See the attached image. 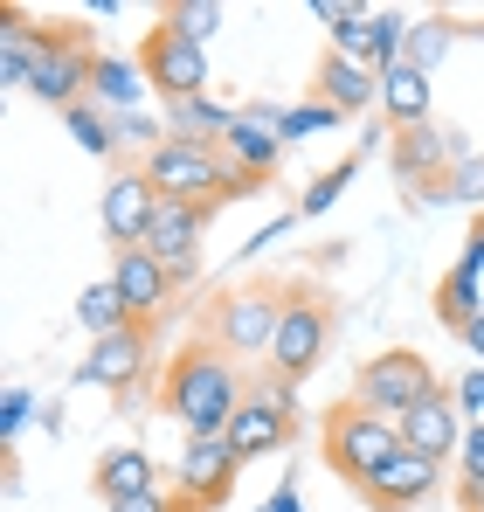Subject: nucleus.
<instances>
[{
	"label": "nucleus",
	"mask_w": 484,
	"mask_h": 512,
	"mask_svg": "<svg viewBox=\"0 0 484 512\" xmlns=\"http://www.w3.org/2000/svg\"><path fill=\"white\" fill-rule=\"evenodd\" d=\"M97 77V56L83 49L77 28H42L35 35V56H28V90L56 111H77V90Z\"/></svg>",
	"instance_id": "7"
},
{
	"label": "nucleus",
	"mask_w": 484,
	"mask_h": 512,
	"mask_svg": "<svg viewBox=\"0 0 484 512\" xmlns=\"http://www.w3.org/2000/svg\"><path fill=\"white\" fill-rule=\"evenodd\" d=\"M63 118H70V132H77V146H83V153H111V146H118V118H97L90 104L63 111Z\"/></svg>",
	"instance_id": "29"
},
{
	"label": "nucleus",
	"mask_w": 484,
	"mask_h": 512,
	"mask_svg": "<svg viewBox=\"0 0 484 512\" xmlns=\"http://www.w3.org/2000/svg\"><path fill=\"white\" fill-rule=\"evenodd\" d=\"M478 305H484V298H478V277H471V270H450V277L436 284V319H443V326L464 333L471 319H484Z\"/></svg>",
	"instance_id": "24"
},
{
	"label": "nucleus",
	"mask_w": 484,
	"mask_h": 512,
	"mask_svg": "<svg viewBox=\"0 0 484 512\" xmlns=\"http://www.w3.org/2000/svg\"><path fill=\"white\" fill-rule=\"evenodd\" d=\"M146 360H153V326H125V333H111V340L90 346V360L77 367L83 388H104V395H125L139 374H146Z\"/></svg>",
	"instance_id": "13"
},
{
	"label": "nucleus",
	"mask_w": 484,
	"mask_h": 512,
	"mask_svg": "<svg viewBox=\"0 0 484 512\" xmlns=\"http://www.w3.org/2000/svg\"><path fill=\"white\" fill-rule=\"evenodd\" d=\"M263 512H298V492L284 485V492H277V499H270V506H263Z\"/></svg>",
	"instance_id": "36"
},
{
	"label": "nucleus",
	"mask_w": 484,
	"mask_h": 512,
	"mask_svg": "<svg viewBox=\"0 0 484 512\" xmlns=\"http://www.w3.org/2000/svg\"><path fill=\"white\" fill-rule=\"evenodd\" d=\"M139 492H160V464L146 450H104L97 457V499L118 506V499H139Z\"/></svg>",
	"instance_id": "19"
},
{
	"label": "nucleus",
	"mask_w": 484,
	"mask_h": 512,
	"mask_svg": "<svg viewBox=\"0 0 484 512\" xmlns=\"http://www.w3.org/2000/svg\"><path fill=\"white\" fill-rule=\"evenodd\" d=\"M450 42H457V28H450V21H415V28H408V56H402V63H415V70L429 77V70L450 56Z\"/></svg>",
	"instance_id": "26"
},
{
	"label": "nucleus",
	"mask_w": 484,
	"mask_h": 512,
	"mask_svg": "<svg viewBox=\"0 0 484 512\" xmlns=\"http://www.w3.org/2000/svg\"><path fill=\"white\" fill-rule=\"evenodd\" d=\"M353 173H360V160H339L332 173H319V180L305 187V201H298V215H325V208H332V201H339V194L353 187Z\"/></svg>",
	"instance_id": "28"
},
{
	"label": "nucleus",
	"mask_w": 484,
	"mask_h": 512,
	"mask_svg": "<svg viewBox=\"0 0 484 512\" xmlns=\"http://www.w3.org/2000/svg\"><path fill=\"white\" fill-rule=\"evenodd\" d=\"M436 395V367L415 353V346H395V353H374L367 367H360V381H353V402L360 409H374V416H388V423H402L415 402H429Z\"/></svg>",
	"instance_id": "6"
},
{
	"label": "nucleus",
	"mask_w": 484,
	"mask_h": 512,
	"mask_svg": "<svg viewBox=\"0 0 484 512\" xmlns=\"http://www.w3.org/2000/svg\"><path fill=\"white\" fill-rule=\"evenodd\" d=\"M436 478H443V464L436 457H415V450H395L381 471H374V485L360 492L374 512H415L429 492H436Z\"/></svg>",
	"instance_id": "15"
},
{
	"label": "nucleus",
	"mask_w": 484,
	"mask_h": 512,
	"mask_svg": "<svg viewBox=\"0 0 484 512\" xmlns=\"http://www.w3.org/2000/svg\"><path fill=\"white\" fill-rule=\"evenodd\" d=\"M77 326L90 333V340H111V333H125V326H139V319H132V305H125V291H118V284L104 277V284H90V291L77 298Z\"/></svg>",
	"instance_id": "23"
},
{
	"label": "nucleus",
	"mask_w": 484,
	"mask_h": 512,
	"mask_svg": "<svg viewBox=\"0 0 484 512\" xmlns=\"http://www.w3.org/2000/svg\"><path fill=\"white\" fill-rule=\"evenodd\" d=\"M28 409H35V395H28V388H7V402H0V436H7V443H14V429L28 423Z\"/></svg>",
	"instance_id": "33"
},
{
	"label": "nucleus",
	"mask_w": 484,
	"mask_h": 512,
	"mask_svg": "<svg viewBox=\"0 0 484 512\" xmlns=\"http://www.w3.org/2000/svg\"><path fill=\"white\" fill-rule=\"evenodd\" d=\"M457 464H464V485H484V423L464 429V450H457Z\"/></svg>",
	"instance_id": "31"
},
{
	"label": "nucleus",
	"mask_w": 484,
	"mask_h": 512,
	"mask_svg": "<svg viewBox=\"0 0 484 512\" xmlns=\"http://www.w3.org/2000/svg\"><path fill=\"white\" fill-rule=\"evenodd\" d=\"M160 402L187 436H229V423H236V409L249 395H242V374H236V360H229L222 346L187 340L173 353V367H166Z\"/></svg>",
	"instance_id": "1"
},
{
	"label": "nucleus",
	"mask_w": 484,
	"mask_h": 512,
	"mask_svg": "<svg viewBox=\"0 0 484 512\" xmlns=\"http://www.w3.org/2000/svg\"><path fill=\"white\" fill-rule=\"evenodd\" d=\"M325 340H332V312L312 284H284V326H277V346H270V374L277 381H305L325 360Z\"/></svg>",
	"instance_id": "5"
},
{
	"label": "nucleus",
	"mask_w": 484,
	"mask_h": 512,
	"mask_svg": "<svg viewBox=\"0 0 484 512\" xmlns=\"http://www.w3.org/2000/svg\"><path fill=\"white\" fill-rule=\"evenodd\" d=\"M332 125H339V111L312 97V104H291V111L277 118V139H284V146H291V139H319V132H332Z\"/></svg>",
	"instance_id": "27"
},
{
	"label": "nucleus",
	"mask_w": 484,
	"mask_h": 512,
	"mask_svg": "<svg viewBox=\"0 0 484 512\" xmlns=\"http://www.w3.org/2000/svg\"><path fill=\"white\" fill-rule=\"evenodd\" d=\"M201 222H208V208H194V201H160V215H153V229H146V250L160 256V263L173 270V277H180V284L194 277Z\"/></svg>",
	"instance_id": "17"
},
{
	"label": "nucleus",
	"mask_w": 484,
	"mask_h": 512,
	"mask_svg": "<svg viewBox=\"0 0 484 512\" xmlns=\"http://www.w3.org/2000/svg\"><path fill=\"white\" fill-rule=\"evenodd\" d=\"M291 429H298V395H291V381H263L236 409V423H229V450H236L242 464H256V457L284 450Z\"/></svg>",
	"instance_id": "10"
},
{
	"label": "nucleus",
	"mask_w": 484,
	"mask_h": 512,
	"mask_svg": "<svg viewBox=\"0 0 484 512\" xmlns=\"http://www.w3.org/2000/svg\"><path fill=\"white\" fill-rule=\"evenodd\" d=\"M111 284L125 291V305H132V319L139 326H153L166 305H173V291H180V277L166 270L153 250H118V263H111Z\"/></svg>",
	"instance_id": "14"
},
{
	"label": "nucleus",
	"mask_w": 484,
	"mask_h": 512,
	"mask_svg": "<svg viewBox=\"0 0 484 512\" xmlns=\"http://www.w3.org/2000/svg\"><path fill=\"white\" fill-rule=\"evenodd\" d=\"M97 215H104V236H111L118 250H146V229H153V215H160V187L146 180V167L111 173Z\"/></svg>",
	"instance_id": "12"
},
{
	"label": "nucleus",
	"mask_w": 484,
	"mask_h": 512,
	"mask_svg": "<svg viewBox=\"0 0 484 512\" xmlns=\"http://www.w3.org/2000/svg\"><path fill=\"white\" fill-rule=\"evenodd\" d=\"M160 21H173V28H180L187 42H201V49H208V35H215V28L229 21V7H222V0H166Z\"/></svg>",
	"instance_id": "25"
},
{
	"label": "nucleus",
	"mask_w": 484,
	"mask_h": 512,
	"mask_svg": "<svg viewBox=\"0 0 484 512\" xmlns=\"http://www.w3.org/2000/svg\"><path fill=\"white\" fill-rule=\"evenodd\" d=\"M471 512H484V506H471Z\"/></svg>",
	"instance_id": "38"
},
{
	"label": "nucleus",
	"mask_w": 484,
	"mask_h": 512,
	"mask_svg": "<svg viewBox=\"0 0 484 512\" xmlns=\"http://www.w3.org/2000/svg\"><path fill=\"white\" fill-rule=\"evenodd\" d=\"M360 14H367V7H360V0H312V21H325V28H332V35H339V28H346V21H360Z\"/></svg>",
	"instance_id": "32"
},
{
	"label": "nucleus",
	"mask_w": 484,
	"mask_h": 512,
	"mask_svg": "<svg viewBox=\"0 0 484 512\" xmlns=\"http://www.w3.org/2000/svg\"><path fill=\"white\" fill-rule=\"evenodd\" d=\"M429 77L415 70V63H395L388 77H381V111H388V125L408 132V125H429Z\"/></svg>",
	"instance_id": "22"
},
{
	"label": "nucleus",
	"mask_w": 484,
	"mask_h": 512,
	"mask_svg": "<svg viewBox=\"0 0 484 512\" xmlns=\"http://www.w3.org/2000/svg\"><path fill=\"white\" fill-rule=\"evenodd\" d=\"M146 180L160 187V201H194V208H222L249 194V180L222 160V146H187V139H160L146 153Z\"/></svg>",
	"instance_id": "2"
},
{
	"label": "nucleus",
	"mask_w": 484,
	"mask_h": 512,
	"mask_svg": "<svg viewBox=\"0 0 484 512\" xmlns=\"http://www.w3.org/2000/svg\"><path fill=\"white\" fill-rule=\"evenodd\" d=\"M450 201H484V160L478 153H464V160L450 167Z\"/></svg>",
	"instance_id": "30"
},
{
	"label": "nucleus",
	"mask_w": 484,
	"mask_h": 512,
	"mask_svg": "<svg viewBox=\"0 0 484 512\" xmlns=\"http://www.w3.org/2000/svg\"><path fill=\"white\" fill-rule=\"evenodd\" d=\"M395 450H402V429L388 423V416H374V409H360V402L325 409V464H332L353 492H367L374 471H381Z\"/></svg>",
	"instance_id": "3"
},
{
	"label": "nucleus",
	"mask_w": 484,
	"mask_h": 512,
	"mask_svg": "<svg viewBox=\"0 0 484 512\" xmlns=\"http://www.w3.org/2000/svg\"><path fill=\"white\" fill-rule=\"evenodd\" d=\"M464 346H471V353H484V319H471V326H464Z\"/></svg>",
	"instance_id": "37"
},
{
	"label": "nucleus",
	"mask_w": 484,
	"mask_h": 512,
	"mask_svg": "<svg viewBox=\"0 0 484 512\" xmlns=\"http://www.w3.org/2000/svg\"><path fill=\"white\" fill-rule=\"evenodd\" d=\"M319 104H332L339 118L374 111V104H381V77L360 70V63H346V56H325V63H319Z\"/></svg>",
	"instance_id": "18"
},
{
	"label": "nucleus",
	"mask_w": 484,
	"mask_h": 512,
	"mask_svg": "<svg viewBox=\"0 0 484 512\" xmlns=\"http://www.w3.org/2000/svg\"><path fill=\"white\" fill-rule=\"evenodd\" d=\"M402 450H415V457H436V464H443V457H450V450H464V409H457V395H443V388H436V395H429V402H415V409H408L402 423Z\"/></svg>",
	"instance_id": "16"
},
{
	"label": "nucleus",
	"mask_w": 484,
	"mask_h": 512,
	"mask_svg": "<svg viewBox=\"0 0 484 512\" xmlns=\"http://www.w3.org/2000/svg\"><path fill=\"white\" fill-rule=\"evenodd\" d=\"M242 111L215 104V97H187V104H166V139H187V146H222L236 132Z\"/></svg>",
	"instance_id": "20"
},
{
	"label": "nucleus",
	"mask_w": 484,
	"mask_h": 512,
	"mask_svg": "<svg viewBox=\"0 0 484 512\" xmlns=\"http://www.w3.org/2000/svg\"><path fill=\"white\" fill-rule=\"evenodd\" d=\"M242 457L229 450V436H187L180 464H173V499L180 512H215L229 492H236Z\"/></svg>",
	"instance_id": "9"
},
{
	"label": "nucleus",
	"mask_w": 484,
	"mask_h": 512,
	"mask_svg": "<svg viewBox=\"0 0 484 512\" xmlns=\"http://www.w3.org/2000/svg\"><path fill=\"white\" fill-rule=\"evenodd\" d=\"M277 118H284V111L256 97V104H242L236 132L222 139V160H229V167H236L242 180H249V187H263V180L277 173V160H284V139H277Z\"/></svg>",
	"instance_id": "11"
},
{
	"label": "nucleus",
	"mask_w": 484,
	"mask_h": 512,
	"mask_svg": "<svg viewBox=\"0 0 484 512\" xmlns=\"http://www.w3.org/2000/svg\"><path fill=\"white\" fill-rule=\"evenodd\" d=\"M146 90H153V84H146V70H139V63H125V56H97V77H90V97L104 104V118H132Z\"/></svg>",
	"instance_id": "21"
},
{
	"label": "nucleus",
	"mask_w": 484,
	"mask_h": 512,
	"mask_svg": "<svg viewBox=\"0 0 484 512\" xmlns=\"http://www.w3.org/2000/svg\"><path fill=\"white\" fill-rule=\"evenodd\" d=\"M457 409H464V416H478V423H484V367H471V374L457 381Z\"/></svg>",
	"instance_id": "35"
},
{
	"label": "nucleus",
	"mask_w": 484,
	"mask_h": 512,
	"mask_svg": "<svg viewBox=\"0 0 484 512\" xmlns=\"http://www.w3.org/2000/svg\"><path fill=\"white\" fill-rule=\"evenodd\" d=\"M104 512H180V499H173V485H160V492H139V499H118V506Z\"/></svg>",
	"instance_id": "34"
},
{
	"label": "nucleus",
	"mask_w": 484,
	"mask_h": 512,
	"mask_svg": "<svg viewBox=\"0 0 484 512\" xmlns=\"http://www.w3.org/2000/svg\"><path fill=\"white\" fill-rule=\"evenodd\" d=\"M277 326H284V284H242L215 305L208 319V340L222 346L229 360H256L277 346Z\"/></svg>",
	"instance_id": "4"
},
{
	"label": "nucleus",
	"mask_w": 484,
	"mask_h": 512,
	"mask_svg": "<svg viewBox=\"0 0 484 512\" xmlns=\"http://www.w3.org/2000/svg\"><path fill=\"white\" fill-rule=\"evenodd\" d=\"M139 70H146V84L160 90V104L208 97V49H201V42H187L173 21H160V28L146 35V49H139Z\"/></svg>",
	"instance_id": "8"
}]
</instances>
